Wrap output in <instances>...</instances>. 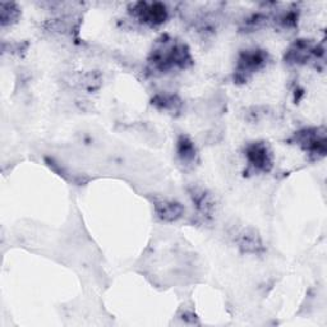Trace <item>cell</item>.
Here are the masks:
<instances>
[{
  "instance_id": "obj_1",
  "label": "cell",
  "mask_w": 327,
  "mask_h": 327,
  "mask_svg": "<svg viewBox=\"0 0 327 327\" xmlns=\"http://www.w3.org/2000/svg\"><path fill=\"white\" fill-rule=\"evenodd\" d=\"M249 158L254 162V165L263 169H266V165L270 164L267 157V151H266V148L263 146H254L253 148H250Z\"/></svg>"
}]
</instances>
